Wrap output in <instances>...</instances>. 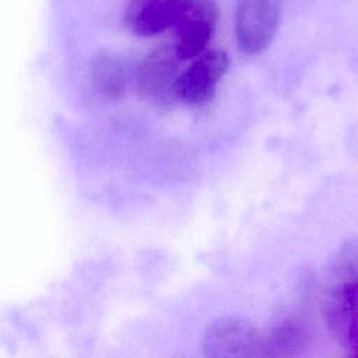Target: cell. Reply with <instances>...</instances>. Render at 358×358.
I'll use <instances>...</instances> for the list:
<instances>
[{
  "label": "cell",
  "instance_id": "cell-1",
  "mask_svg": "<svg viewBox=\"0 0 358 358\" xmlns=\"http://www.w3.org/2000/svg\"><path fill=\"white\" fill-rule=\"evenodd\" d=\"M282 0H238L235 36L245 55L264 52L275 38Z\"/></svg>",
  "mask_w": 358,
  "mask_h": 358
},
{
  "label": "cell",
  "instance_id": "cell-4",
  "mask_svg": "<svg viewBox=\"0 0 358 358\" xmlns=\"http://www.w3.org/2000/svg\"><path fill=\"white\" fill-rule=\"evenodd\" d=\"M228 66L229 59L224 50H204L194 57L187 69L182 70L175 87L176 101L187 105H200L210 101Z\"/></svg>",
  "mask_w": 358,
  "mask_h": 358
},
{
  "label": "cell",
  "instance_id": "cell-5",
  "mask_svg": "<svg viewBox=\"0 0 358 358\" xmlns=\"http://www.w3.org/2000/svg\"><path fill=\"white\" fill-rule=\"evenodd\" d=\"M183 62L173 45H165L148 53L137 69L138 91L154 103L162 105L175 101V87L180 76L179 63Z\"/></svg>",
  "mask_w": 358,
  "mask_h": 358
},
{
  "label": "cell",
  "instance_id": "cell-3",
  "mask_svg": "<svg viewBox=\"0 0 358 358\" xmlns=\"http://www.w3.org/2000/svg\"><path fill=\"white\" fill-rule=\"evenodd\" d=\"M218 21L215 0H185L173 25V48L180 60L201 55L214 35Z\"/></svg>",
  "mask_w": 358,
  "mask_h": 358
},
{
  "label": "cell",
  "instance_id": "cell-2",
  "mask_svg": "<svg viewBox=\"0 0 358 358\" xmlns=\"http://www.w3.org/2000/svg\"><path fill=\"white\" fill-rule=\"evenodd\" d=\"M203 350L207 357H260L264 355V338L248 319L228 315L210 324Z\"/></svg>",
  "mask_w": 358,
  "mask_h": 358
},
{
  "label": "cell",
  "instance_id": "cell-9",
  "mask_svg": "<svg viewBox=\"0 0 358 358\" xmlns=\"http://www.w3.org/2000/svg\"><path fill=\"white\" fill-rule=\"evenodd\" d=\"M331 333L340 340L348 355L358 357V302L347 312Z\"/></svg>",
  "mask_w": 358,
  "mask_h": 358
},
{
  "label": "cell",
  "instance_id": "cell-6",
  "mask_svg": "<svg viewBox=\"0 0 358 358\" xmlns=\"http://www.w3.org/2000/svg\"><path fill=\"white\" fill-rule=\"evenodd\" d=\"M185 0H129L123 21L129 32L151 38L173 28Z\"/></svg>",
  "mask_w": 358,
  "mask_h": 358
},
{
  "label": "cell",
  "instance_id": "cell-7",
  "mask_svg": "<svg viewBox=\"0 0 358 358\" xmlns=\"http://www.w3.org/2000/svg\"><path fill=\"white\" fill-rule=\"evenodd\" d=\"M94 85L109 99H119L124 95L129 84V67L115 52L99 50L91 67Z\"/></svg>",
  "mask_w": 358,
  "mask_h": 358
},
{
  "label": "cell",
  "instance_id": "cell-8",
  "mask_svg": "<svg viewBox=\"0 0 358 358\" xmlns=\"http://www.w3.org/2000/svg\"><path fill=\"white\" fill-rule=\"evenodd\" d=\"M305 326L294 319L288 317L274 324L264 338V355H288L296 352L298 348L306 343Z\"/></svg>",
  "mask_w": 358,
  "mask_h": 358
}]
</instances>
